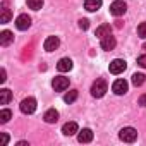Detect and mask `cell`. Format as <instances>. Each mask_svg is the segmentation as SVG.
<instances>
[{"instance_id": "4fadbf2b", "label": "cell", "mask_w": 146, "mask_h": 146, "mask_svg": "<svg viewBox=\"0 0 146 146\" xmlns=\"http://www.w3.org/2000/svg\"><path fill=\"white\" fill-rule=\"evenodd\" d=\"M78 141H79V143H91V141H93V131H91V129H83V131H79Z\"/></svg>"}, {"instance_id": "7c38bea8", "label": "cell", "mask_w": 146, "mask_h": 146, "mask_svg": "<svg viewBox=\"0 0 146 146\" xmlns=\"http://www.w3.org/2000/svg\"><path fill=\"white\" fill-rule=\"evenodd\" d=\"M62 132H64L65 136H72V134L79 132V127H78L76 122H67V124L62 125Z\"/></svg>"}, {"instance_id": "2e32d148", "label": "cell", "mask_w": 146, "mask_h": 146, "mask_svg": "<svg viewBox=\"0 0 146 146\" xmlns=\"http://www.w3.org/2000/svg\"><path fill=\"white\" fill-rule=\"evenodd\" d=\"M57 69H58L60 72H69V70L72 69V60H70V58H60L58 64H57Z\"/></svg>"}, {"instance_id": "44dd1931", "label": "cell", "mask_w": 146, "mask_h": 146, "mask_svg": "<svg viewBox=\"0 0 146 146\" xmlns=\"http://www.w3.org/2000/svg\"><path fill=\"white\" fill-rule=\"evenodd\" d=\"M78 100V90H70L69 93H65L64 96V102L65 103H72V102H76Z\"/></svg>"}, {"instance_id": "83f0119b", "label": "cell", "mask_w": 146, "mask_h": 146, "mask_svg": "<svg viewBox=\"0 0 146 146\" xmlns=\"http://www.w3.org/2000/svg\"><path fill=\"white\" fill-rule=\"evenodd\" d=\"M7 81V78H5V69H2L0 70V83H5Z\"/></svg>"}, {"instance_id": "8fae6325", "label": "cell", "mask_w": 146, "mask_h": 146, "mask_svg": "<svg viewBox=\"0 0 146 146\" xmlns=\"http://www.w3.org/2000/svg\"><path fill=\"white\" fill-rule=\"evenodd\" d=\"M12 41H14V35H12V31L4 29L2 33H0V45H2V46H9Z\"/></svg>"}, {"instance_id": "ba28073f", "label": "cell", "mask_w": 146, "mask_h": 146, "mask_svg": "<svg viewBox=\"0 0 146 146\" xmlns=\"http://www.w3.org/2000/svg\"><path fill=\"white\" fill-rule=\"evenodd\" d=\"M29 26H31V17H29L28 14H21V16H17V19H16V28H17V29L26 31Z\"/></svg>"}, {"instance_id": "4dcf8cb0", "label": "cell", "mask_w": 146, "mask_h": 146, "mask_svg": "<svg viewBox=\"0 0 146 146\" xmlns=\"http://www.w3.org/2000/svg\"><path fill=\"white\" fill-rule=\"evenodd\" d=\"M143 50H146V43H144V45H143Z\"/></svg>"}, {"instance_id": "4316f807", "label": "cell", "mask_w": 146, "mask_h": 146, "mask_svg": "<svg viewBox=\"0 0 146 146\" xmlns=\"http://www.w3.org/2000/svg\"><path fill=\"white\" fill-rule=\"evenodd\" d=\"M137 64H139L141 67H146V53H144V55H141V57L137 58Z\"/></svg>"}, {"instance_id": "9c48e42d", "label": "cell", "mask_w": 146, "mask_h": 146, "mask_svg": "<svg viewBox=\"0 0 146 146\" xmlns=\"http://www.w3.org/2000/svg\"><path fill=\"white\" fill-rule=\"evenodd\" d=\"M115 45H117V41H115V38H113L112 35H108V36H103V38H102V43H100L102 50H105V52H110V50H113V48H115Z\"/></svg>"}, {"instance_id": "ac0fdd59", "label": "cell", "mask_w": 146, "mask_h": 146, "mask_svg": "<svg viewBox=\"0 0 146 146\" xmlns=\"http://www.w3.org/2000/svg\"><path fill=\"white\" fill-rule=\"evenodd\" d=\"M11 98H12V93L7 88H4L2 91H0V105H7L11 102Z\"/></svg>"}, {"instance_id": "5bb4252c", "label": "cell", "mask_w": 146, "mask_h": 146, "mask_svg": "<svg viewBox=\"0 0 146 146\" xmlns=\"http://www.w3.org/2000/svg\"><path fill=\"white\" fill-rule=\"evenodd\" d=\"M43 119H45V122H46V124H55V122L58 120V112H57L55 108H50V110H46V112H45Z\"/></svg>"}, {"instance_id": "484cf974", "label": "cell", "mask_w": 146, "mask_h": 146, "mask_svg": "<svg viewBox=\"0 0 146 146\" xmlns=\"http://www.w3.org/2000/svg\"><path fill=\"white\" fill-rule=\"evenodd\" d=\"M137 105H141V107H146V93L139 96V100H137Z\"/></svg>"}, {"instance_id": "52a82bcc", "label": "cell", "mask_w": 146, "mask_h": 146, "mask_svg": "<svg viewBox=\"0 0 146 146\" xmlns=\"http://www.w3.org/2000/svg\"><path fill=\"white\" fill-rule=\"evenodd\" d=\"M127 90H129V84H127V81L125 79H117L113 84H112V91L115 93V95H125L127 93Z\"/></svg>"}, {"instance_id": "ffe728a7", "label": "cell", "mask_w": 146, "mask_h": 146, "mask_svg": "<svg viewBox=\"0 0 146 146\" xmlns=\"http://www.w3.org/2000/svg\"><path fill=\"white\" fill-rule=\"evenodd\" d=\"M144 81H146V76L141 74V72L132 74V84H134V86H141V84H144Z\"/></svg>"}, {"instance_id": "f546056e", "label": "cell", "mask_w": 146, "mask_h": 146, "mask_svg": "<svg viewBox=\"0 0 146 146\" xmlns=\"http://www.w3.org/2000/svg\"><path fill=\"white\" fill-rule=\"evenodd\" d=\"M17 146H28V143H26V141H19Z\"/></svg>"}, {"instance_id": "6da1fadb", "label": "cell", "mask_w": 146, "mask_h": 146, "mask_svg": "<svg viewBox=\"0 0 146 146\" xmlns=\"http://www.w3.org/2000/svg\"><path fill=\"white\" fill-rule=\"evenodd\" d=\"M107 90H108V86H107L105 79H96V81L93 83V86H91V95H93L95 98H102V96L107 93Z\"/></svg>"}, {"instance_id": "3957f363", "label": "cell", "mask_w": 146, "mask_h": 146, "mask_svg": "<svg viewBox=\"0 0 146 146\" xmlns=\"http://www.w3.org/2000/svg\"><path fill=\"white\" fill-rule=\"evenodd\" d=\"M19 108H21V112H23V113L29 115V113H33V112L36 110V100H35V98H31V96H28V98H24V100L21 102Z\"/></svg>"}, {"instance_id": "7a4b0ae2", "label": "cell", "mask_w": 146, "mask_h": 146, "mask_svg": "<svg viewBox=\"0 0 146 146\" xmlns=\"http://www.w3.org/2000/svg\"><path fill=\"white\" fill-rule=\"evenodd\" d=\"M119 137H120V141H124V143H134V141L137 139V131H136L134 127H124V129H120Z\"/></svg>"}, {"instance_id": "cb8c5ba5", "label": "cell", "mask_w": 146, "mask_h": 146, "mask_svg": "<svg viewBox=\"0 0 146 146\" xmlns=\"http://www.w3.org/2000/svg\"><path fill=\"white\" fill-rule=\"evenodd\" d=\"M137 35H139L141 38H146V23H141V24L137 26Z\"/></svg>"}, {"instance_id": "d6986e66", "label": "cell", "mask_w": 146, "mask_h": 146, "mask_svg": "<svg viewBox=\"0 0 146 146\" xmlns=\"http://www.w3.org/2000/svg\"><path fill=\"white\" fill-rule=\"evenodd\" d=\"M11 17H12V14H11V11L7 9V5L4 4V5H2V16H0V23H2V24H7V23L11 21Z\"/></svg>"}, {"instance_id": "8992f818", "label": "cell", "mask_w": 146, "mask_h": 146, "mask_svg": "<svg viewBox=\"0 0 146 146\" xmlns=\"http://www.w3.org/2000/svg\"><path fill=\"white\" fill-rule=\"evenodd\" d=\"M52 86H53V90H55V91H65V90L69 88V78L57 76V78H53Z\"/></svg>"}, {"instance_id": "7402d4cb", "label": "cell", "mask_w": 146, "mask_h": 146, "mask_svg": "<svg viewBox=\"0 0 146 146\" xmlns=\"http://www.w3.org/2000/svg\"><path fill=\"white\" fill-rule=\"evenodd\" d=\"M11 117H12V112H11L9 108H4V110H0V122H2V124L9 122V120H11Z\"/></svg>"}, {"instance_id": "30bf717a", "label": "cell", "mask_w": 146, "mask_h": 146, "mask_svg": "<svg viewBox=\"0 0 146 146\" xmlns=\"http://www.w3.org/2000/svg\"><path fill=\"white\" fill-rule=\"evenodd\" d=\"M58 45H60V40L57 38V36H48L46 40H45V50L46 52H53V50H57L58 48Z\"/></svg>"}, {"instance_id": "e0dca14e", "label": "cell", "mask_w": 146, "mask_h": 146, "mask_svg": "<svg viewBox=\"0 0 146 146\" xmlns=\"http://www.w3.org/2000/svg\"><path fill=\"white\" fill-rule=\"evenodd\" d=\"M102 7V0H84V9L90 12H95Z\"/></svg>"}, {"instance_id": "603a6c76", "label": "cell", "mask_w": 146, "mask_h": 146, "mask_svg": "<svg viewBox=\"0 0 146 146\" xmlns=\"http://www.w3.org/2000/svg\"><path fill=\"white\" fill-rule=\"evenodd\" d=\"M28 7L33 11H40L43 7V0H28Z\"/></svg>"}, {"instance_id": "277c9868", "label": "cell", "mask_w": 146, "mask_h": 146, "mask_svg": "<svg viewBox=\"0 0 146 146\" xmlns=\"http://www.w3.org/2000/svg\"><path fill=\"white\" fill-rule=\"evenodd\" d=\"M125 11H127V5H125V2H122V0H115V2L110 5V14L115 16V17L124 16Z\"/></svg>"}, {"instance_id": "f1b7e54d", "label": "cell", "mask_w": 146, "mask_h": 146, "mask_svg": "<svg viewBox=\"0 0 146 146\" xmlns=\"http://www.w3.org/2000/svg\"><path fill=\"white\" fill-rule=\"evenodd\" d=\"M2 137H4V146H7L9 144V136L7 134H2Z\"/></svg>"}, {"instance_id": "9a60e30c", "label": "cell", "mask_w": 146, "mask_h": 146, "mask_svg": "<svg viewBox=\"0 0 146 146\" xmlns=\"http://www.w3.org/2000/svg\"><path fill=\"white\" fill-rule=\"evenodd\" d=\"M95 35L102 40L103 36L112 35V26H110V24H102V26H98V28H96V33H95Z\"/></svg>"}, {"instance_id": "5b68a950", "label": "cell", "mask_w": 146, "mask_h": 146, "mask_svg": "<svg viewBox=\"0 0 146 146\" xmlns=\"http://www.w3.org/2000/svg\"><path fill=\"white\" fill-rule=\"evenodd\" d=\"M125 67H127L125 60H122V58H115V60H112V62H110L108 70L112 72V74H120V72H124V70H125Z\"/></svg>"}, {"instance_id": "d4e9b609", "label": "cell", "mask_w": 146, "mask_h": 146, "mask_svg": "<svg viewBox=\"0 0 146 146\" xmlns=\"http://www.w3.org/2000/svg\"><path fill=\"white\" fill-rule=\"evenodd\" d=\"M79 28L81 29H88L90 28V21L88 19H79Z\"/></svg>"}]
</instances>
